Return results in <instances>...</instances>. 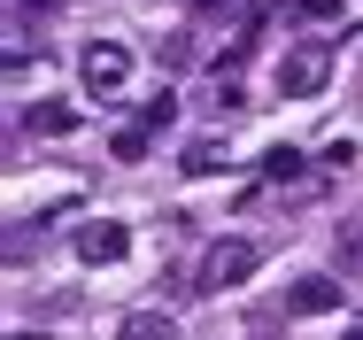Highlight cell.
<instances>
[{
    "label": "cell",
    "instance_id": "cell-1",
    "mask_svg": "<svg viewBox=\"0 0 363 340\" xmlns=\"http://www.w3.org/2000/svg\"><path fill=\"white\" fill-rule=\"evenodd\" d=\"M77 85H85V101H116V93L132 85V47H124V39H93V47L77 55Z\"/></svg>",
    "mask_w": 363,
    "mask_h": 340
},
{
    "label": "cell",
    "instance_id": "cell-2",
    "mask_svg": "<svg viewBox=\"0 0 363 340\" xmlns=\"http://www.w3.org/2000/svg\"><path fill=\"white\" fill-rule=\"evenodd\" d=\"M325 77H333V47L325 39H294L286 55H279V93L286 101H317Z\"/></svg>",
    "mask_w": 363,
    "mask_h": 340
},
{
    "label": "cell",
    "instance_id": "cell-3",
    "mask_svg": "<svg viewBox=\"0 0 363 340\" xmlns=\"http://www.w3.org/2000/svg\"><path fill=\"white\" fill-rule=\"evenodd\" d=\"M263 263V248L255 240H217L209 256H201V294H224V286H247Z\"/></svg>",
    "mask_w": 363,
    "mask_h": 340
},
{
    "label": "cell",
    "instance_id": "cell-4",
    "mask_svg": "<svg viewBox=\"0 0 363 340\" xmlns=\"http://www.w3.org/2000/svg\"><path fill=\"white\" fill-rule=\"evenodd\" d=\"M132 256V232L116 216H85L77 224V263H124Z\"/></svg>",
    "mask_w": 363,
    "mask_h": 340
},
{
    "label": "cell",
    "instance_id": "cell-5",
    "mask_svg": "<svg viewBox=\"0 0 363 340\" xmlns=\"http://www.w3.org/2000/svg\"><path fill=\"white\" fill-rule=\"evenodd\" d=\"M286 309H294V317H325V309H340V286H333L325 271H309V278L286 286Z\"/></svg>",
    "mask_w": 363,
    "mask_h": 340
},
{
    "label": "cell",
    "instance_id": "cell-6",
    "mask_svg": "<svg viewBox=\"0 0 363 340\" xmlns=\"http://www.w3.org/2000/svg\"><path fill=\"white\" fill-rule=\"evenodd\" d=\"M116 340H178V325H170L162 309H132V317L116 325Z\"/></svg>",
    "mask_w": 363,
    "mask_h": 340
},
{
    "label": "cell",
    "instance_id": "cell-7",
    "mask_svg": "<svg viewBox=\"0 0 363 340\" xmlns=\"http://www.w3.org/2000/svg\"><path fill=\"white\" fill-rule=\"evenodd\" d=\"M23 124H31L39 139H62V132L77 124V109H62V101H31V116H23Z\"/></svg>",
    "mask_w": 363,
    "mask_h": 340
},
{
    "label": "cell",
    "instance_id": "cell-8",
    "mask_svg": "<svg viewBox=\"0 0 363 340\" xmlns=\"http://www.w3.org/2000/svg\"><path fill=\"white\" fill-rule=\"evenodd\" d=\"M224 163H232V155H224L217 139H194V147H186V163H178V170H186V178H217Z\"/></svg>",
    "mask_w": 363,
    "mask_h": 340
},
{
    "label": "cell",
    "instance_id": "cell-9",
    "mask_svg": "<svg viewBox=\"0 0 363 340\" xmlns=\"http://www.w3.org/2000/svg\"><path fill=\"white\" fill-rule=\"evenodd\" d=\"M147 147H155V132L147 124H124L116 132V163H147Z\"/></svg>",
    "mask_w": 363,
    "mask_h": 340
},
{
    "label": "cell",
    "instance_id": "cell-10",
    "mask_svg": "<svg viewBox=\"0 0 363 340\" xmlns=\"http://www.w3.org/2000/svg\"><path fill=\"white\" fill-rule=\"evenodd\" d=\"M170 116H178V101H170V85H162V93H155V101H140V124H147V132H162V124H170Z\"/></svg>",
    "mask_w": 363,
    "mask_h": 340
},
{
    "label": "cell",
    "instance_id": "cell-11",
    "mask_svg": "<svg viewBox=\"0 0 363 340\" xmlns=\"http://www.w3.org/2000/svg\"><path fill=\"white\" fill-rule=\"evenodd\" d=\"M263 170H271V178H301V155H294V147H271Z\"/></svg>",
    "mask_w": 363,
    "mask_h": 340
},
{
    "label": "cell",
    "instance_id": "cell-12",
    "mask_svg": "<svg viewBox=\"0 0 363 340\" xmlns=\"http://www.w3.org/2000/svg\"><path fill=\"white\" fill-rule=\"evenodd\" d=\"M340 8H348V0H301V16H317V23H333Z\"/></svg>",
    "mask_w": 363,
    "mask_h": 340
},
{
    "label": "cell",
    "instance_id": "cell-13",
    "mask_svg": "<svg viewBox=\"0 0 363 340\" xmlns=\"http://www.w3.org/2000/svg\"><path fill=\"white\" fill-rule=\"evenodd\" d=\"M186 8H201V16H209V8H232V0H186Z\"/></svg>",
    "mask_w": 363,
    "mask_h": 340
},
{
    "label": "cell",
    "instance_id": "cell-14",
    "mask_svg": "<svg viewBox=\"0 0 363 340\" xmlns=\"http://www.w3.org/2000/svg\"><path fill=\"white\" fill-rule=\"evenodd\" d=\"M348 340H363V317H356V325H348Z\"/></svg>",
    "mask_w": 363,
    "mask_h": 340
}]
</instances>
